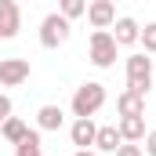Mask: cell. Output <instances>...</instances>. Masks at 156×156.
<instances>
[{
  "label": "cell",
  "mask_w": 156,
  "mask_h": 156,
  "mask_svg": "<svg viewBox=\"0 0 156 156\" xmlns=\"http://www.w3.org/2000/svg\"><path fill=\"white\" fill-rule=\"evenodd\" d=\"M102 105H105V87H102V83L87 80V83L76 87V94H73V116L76 120H91Z\"/></svg>",
  "instance_id": "1"
},
{
  "label": "cell",
  "mask_w": 156,
  "mask_h": 156,
  "mask_svg": "<svg viewBox=\"0 0 156 156\" xmlns=\"http://www.w3.org/2000/svg\"><path fill=\"white\" fill-rule=\"evenodd\" d=\"M149 87H153V58L131 55V58H127V91H134V94L145 98Z\"/></svg>",
  "instance_id": "2"
},
{
  "label": "cell",
  "mask_w": 156,
  "mask_h": 156,
  "mask_svg": "<svg viewBox=\"0 0 156 156\" xmlns=\"http://www.w3.org/2000/svg\"><path fill=\"white\" fill-rule=\"evenodd\" d=\"M87 51H91V62L94 66H102V69H109L113 62H116V40L109 29H94L91 40H87Z\"/></svg>",
  "instance_id": "3"
},
{
  "label": "cell",
  "mask_w": 156,
  "mask_h": 156,
  "mask_svg": "<svg viewBox=\"0 0 156 156\" xmlns=\"http://www.w3.org/2000/svg\"><path fill=\"white\" fill-rule=\"evenodd\" d=\"M66 40H69V22L62 15H47L40 22V44L44 47H62Z\"/></svg>",
  "instance_id": "4"
},
{
  "label": "cell",
  "mask_w": 156,
  "mask_h": 156,
  "mask_svg": "<svg viewBox=\"0 0 156 156\" xmlns=\"http://www.w3.org/2000/svg\"><path fill=\"white\" fill-rule=\"evenodd\" d=\"M29 80V62L26 58H4L0 62V83L4 87H18Z\"/></svg>",
  "instance_id": "5"
},
{
  "label": "cell",
  "mask_w": 156,
  "mask_h": 156,
  "mask_svg": "<svg viewBox=\"0 0 156 156\" xmlns=\"http://www.w3.org/2000/svg\"><path fill=\"white\" fill-rule=\"evenodd\" d=\"M18 26H22V11H18V4L15 0H0V37L11 40L18 33Z\"/></svg>",
  "instance_id": "6"
},
{
  "label": "cell",
  "mask_w": 156,
  "mask_h": 156,
  "mask_svg": "<svg viewBox=\"0 0 156 156\" xmlns=\"http://www.w3.org/2000/svg\"><path fill=\"white\" fill-rule=\"evenodd\" d=\"M87 18H91L94 29H109L116 22V7L109 0H94V4H87Z\"/></svg>",
  "instance_id": "7"
},
{
  "label": "cell",
  "mask_w": 156,
  "mask_h": 156,
  "mask_svg": "<svg viewBox=\"0 0 156 156\" xmlns=\"http://www.w3.org/2000/svg\"><path fill=\"white\" fill-rule=\"evenodd\" d=\"M69 138H73V145H80V153H87V145H94V138H98L94 120H76L73 131H69Z\"/></svg>",
  "instance_id": "8"
},
{
  "label": "cell",
  "mask_w": 156,
  "mask_h": 156,
  "mask_svg": "<svg viewBox=\"0 0 156 156\" xmlns=\"http://www.w3.org/2000/svg\"><path fill=\"white\" fill-rule=\"evenodd\" d=\"M116 131H120V138L123 142H138V138H145V120L142 116H120V123H116Z\"/></svg>",
  "instance_id": "9"
},
{
  "label": "cell",
  "mask_w": 156,
  "mask_h": 156,
  "mask_svg": "<svg viewBox=\"0 0 156 156\" xmlns=\"http://www.w3.org/2000/svg\"><path fill=\"white\" fill-rule=\"evenodd\" d=\"M116 109H120V116H142L145 113V98L134 94V91H123L116 98Z\"/></svg>",
  "instance_id": "10"
},
{
  "label": "cell",
  "mask_w": 156,
  "mask_h": 156,
  "mask_svg": "<svg viewBox=\"0 0 156 156\" xmlns=\"http://www.w3.org/2000/svg\"><path fill=\"white\" fill-rule=\"evenodd\" d=\"M138 37H142V29H138V22H134V18H116V33H113L116 47H120V44H134Z\"/></svg>",
  "instance_id": "11"
},
{
  "label": "cell",
  "mask_w": 156,
  "mask_h": 156,
  "mask_svg": "<svg viewBox=\"0 0 156 156\" xmlns=\"http://www.w3.org/2000/svg\"><path fill=\"white\" fill-rule=\"evenodd\" d=\"M62 109L58 105H40V113H37V123H40V131H58L62 127Z\"/></svg>",
  "instance_id": "12"
},
{
  "label": "cell",
  "mask_w": 156,
  "mask_h": 156,
  "mask_svg": "<svg viewBox=\"0 0 156 156\" xmlns=\"http://www.w3.org/2000/svg\"><path fill=\"white\" fill-rule=\"evenodd\" d=\"M94 145L102 149V153H116L120 145H123V138H120L116 127H98V138H94Z\"/></svg>",
  "instance_id": "13"
},
{
  "label": "cell",
  "mask_w": 156,
  "mask_h": 156,
  "mask_svg": "<svg viewBox=\"0 0 156 156\" xmlns=\"http://www.w3.org/2000/svg\"><path fill=\"white\" fill-rule=\"evenodd\" d=\"M0 131H4V138H7L11 145H22V142H26V134H29V127H26L22 120H15V116L7 120V123H4Z\"/></svg>",
  "instance_id": "14"
},
{
  "label": "cell",
  "mask_w": 156,
  "mask_h": 156,
  "mask_svg": "<svg viewBox=\"0 0 156 156\" xmlns=\"http://www.w3.org/2000/svg\"><path fill=\"white\" fill-rule=\"evenodd\" d=\"M15 156H40V134H37V131H29L26 142L15 145Z\"/></svg>",
  "instance_id": "15"
},
{
  "label": "cell",
  "mask_w": 156,
  "mask_h": 156,
  "mask_svg": "<svg viewBox=\"0 0 156 156\" xmlns=\"http://www.w3.org/2000/svg\"><path fill=\"white\" fill-rule=\"evenodd\" d=\"M80 15H87V4L83 0H66L62 4V18L69 22V18H80Z\"/></svg>",
  "instance_id": "16"
},
{
  "label": "cell",
  "mask_w": 156,
  "mask_h": 156,
  "mask_svg": "<svg viewBox=\"0 0 156 156\" xmlns=\"http://www.w3.org/2000/svg\"><path fill=\"white\" fill-rule=\"evenodd\" d=\"M142 44H145V55H156V22L153 26H145V29H142Z\"/></svg>",
  "instance_id": "17"
},
{
  "label": "cell",
  "mask_w": 156,
  "mask_h": 156,
  "mask_svg": "<svg viewBox=\"0 0 156 156\" xmlns=\"http://www.w3.org/2000/svg\"><path fill=\"white\" fill-rule=\"evenodd\" d=\"M7 120H11V98H7V94H0V127H4Z\"/></svg>",
  "instance_id": "18"
},
{
  "label": "cell",
  "mask_w": 156,
  "mask_h": 156,
  "mask_svg": "<svg viewBox=\"0 0 156 156\" xmlns=\"http://www.w3.org/2000/svg\"><path fill=\"white\" fill-rule=\"evenodd\" d=\"M116 156H142V145H131V142H123L116 149Z\"/></svg>",
  "instance_id": "19"
},
{
  "label": "cell",
  "mask_w": 156,
  "mask_h": 156,
  "mask_svg": "<svg viewBox=\"0 0 156 156\" xmlns=\"http://www.w3.org/2000/svg\"><path fill=\"white\" fill-rule=\"evenodd\" d=\"M145 153L156 156V131H149V134H145Z\"/></svg>",
  "instance_id": "20"
},
{
  "label": "cell",
  "mask_w": 156,
  "mask_h": 156,
  "mask_svg": "<svg viewBox=\"0 0 156 156\" xmlns=\"http://www.w3.org/2000/svg\"><path fill=\"white\" fill-rule=\"evenodd\" d=\"M76 156H98V153H76Z\"/></svg>",
  "instance_id": "21"
}]
</instances>
